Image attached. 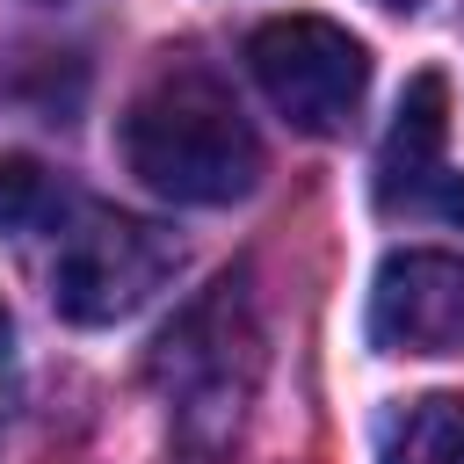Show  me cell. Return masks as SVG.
<instances>
[{
  "instance_id": "11",
  "label": "cell",
  "mask_w": 464,
  "mask_h": 464,
  "mask_svg": "<svg viewBox=\"0 0 464 464\" xmlns=\"http://www.w3.org/2000/svg\"><path fill=\"white\" fill-rule=\"evenodd\" d=\"M384 7H420V0H384Z\"/></svg>"
},
{
  "instance_id": "9",
  "label": "cell",
  "mask_w": 464,
  "mask_h": 464,
  "mask_svg": "<svg viewBox=\"0 0 464 464\" xmlns=\"http://www.w3.org/2000/svg\"><path fill=\"white\" fill-rule=\"evenodd\" d=\"M435 203H442V210L464 225V181H442V188H435Z\"/></svg>"
},
{
  "instance_id": "8",
  "label": "cell",
  "mask_w": 464,
  "mask_h": 464,
  "mask_svg": "<svg viewBox=\"0 0 464 464\" xmlns=\"http://www.w3.org/2000/svg\"><path fill=\"white\" fill-rule=\"evenodd\" d=\"M87 196H72L36 160H0V232H58Z\"/></svg>"
},
{
  "instance_id": "10",
  "label": "cell",
  "mask_w": 464,
  "mask_h": 464,
  "mask_svg": "<svg viewBox=\"0 0 464 464\" xmlns=\"http://www.w3.org/2000/svg\"><path fill=\"white\" fill-rule=\"evenodd\" d=\"M0 355H7V304H0Z\"/></svg>"
},
{
  "instance_id": "2",
  "label": "cell",
  "mask_w": 464,
  "mask_h": 464,
  "mask_svg": "<svg viewBox=\"0 0 464 464\" xmlns=\"http://www.w3.org/2000/svg\"><path fill=\"white\" fill-rule=\"evenodd\" d=\"M174 261H181V246L152 218L80 203L51 232V304L72 326H116L174 276Z\"/></svg>"
},
{
  "instance_id": "1",
  "label": "cell",
  "mask_w": 464,
  "mask_h": 464,
  "mask_svg": "<svg viewBox=\"0 0 464 464\" xmlns=\"http://www.w3.org/2000/svg\"><path fill=\"white\" fill-rule=\"evenodd\" d=\"M123 167L167 203H239L261 181V138L225 80L167 65L123 109Z\"/></svg>"
},
{
  "instance_id": "7",
  "label": "cell",
  "mask_w": 464,
  "mask_h": 464,
  "mask_svg": "<svg viewBox=\"0 0 464 464\" xmlns=\"http://www.w3.org/2000/svg\"><path fill=\"white\" fill-rule=\"evenodd\" d=\"M384 464H464V399L428 392L384 428Z\"/></svg>"
},
{
  "instance_id": "3",
  "label": "cell",
  "mask_w": 464,
  "mask_h": 464,
  "mask_svg": "<svg viewBox=\"0 0 464 464\" xmlns=\"http://www.w3.org/2000/svg\"><path fill=\"white\" fill-rule=\"evenodd\" d=\"M246 65L276 116L304 138H341L370 94V51L326 14H276L246 36Z\"/></svg>"
},
{
  "instance_id": "4",
  "label": "cell",
  "mask_w": 464,
  "mask_h": 464,
  "mask_svg": "<svg viewBox=\"0 0 464 464\" xmlns=\"http://www.w3.org/2000/svg\"><path fill=\"white\" fill-rule=\"evenodd\" d=\"M160 377H167V399L181 413V428H210V435H232L239 420V399L254 384V326H246V276H225L210 283V297L196 312H181L160 341Z\"/></svg>"
},
{
  "instance_id": "6",
  "label": "cell",
  "mask_w": 464,
  "mask_h": 464,
  "mask_svg": "<svg viewBox=\"0 0 464 464\" xmlns=\"http://www.w3.org/2000/svg\"><path fill=\"white\" fill-rule=\"evenodd\" d=\"M442 145H450V80L442 72H413L399 94V116L384 130L377 152V203H428L442 188Z\"/></svg>"
},
{
  "instance_id": "5",
  "label": "cell",
  "mask_w": 464,
  "mask_h": 464,
  "mask_svg": "<svg viewBox=\"0 0 464 464\" xmlns=\"http://www.w3.org/2000/svg\"><path fill=\"white\" fill-rule=\"evenodd\" d=\"M370 341L384 355H457L464 348V254L399 246L370 283Z\"/></svg>"
}]
</instances>
